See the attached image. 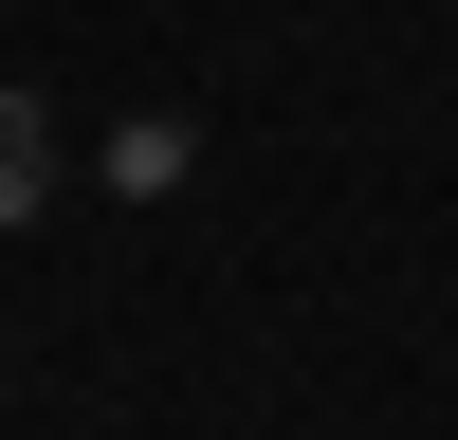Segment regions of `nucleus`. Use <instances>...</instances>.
Segmentation results:
<instances>
[{
	"instance_id": "obj_1",
	"label": "nucleus",
	"mask_w": 458,
	"mask_h": 440,
	"mask_svg": "<svg viewBox=\"0 0 458 440\" xmlns=\"http://www.w3.org/2000/svg\"><path fill=\"white\" fill-rule=\"evenodd\" d=\"M55 202V129H37V92H0V220Z\"/></svg>"
}]
</instances>
